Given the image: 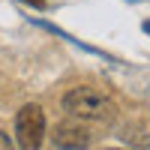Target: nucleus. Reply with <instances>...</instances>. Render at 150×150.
I'll return each instance as SVG.
<instances>
[{"label": "nucleus", "mask_w": 150, "mask_h": 150, "mask_svg": "<svg viewBox=\"0 0 150 150\" xmlns=\"http://www.w3.org/2000/svg\"><path fill=\"white\" fill-rule=\"evenodd\" d=\"M63 111L75 120H96V123H108L114 117V102L96 87H72L63 96Z\"/></svg>", "instance_id": "nucleus-1"}, {"label": "nucleus", "mask_w": 150, "mask_h": 150, "mask_svg": "<svg viewBox=\"0 0 150 150\" xmlns=\"http://www.w3.org/2000/svg\"><path fill=\"white\" fill-rule=\"evenodd\" d=\"M15 138L21 150H39L45 138V114L36 102H27L15 117Z\"/></svg>", "instance_id": "nucleus-2"}, {"label": "nucleus", "mask_w": 150, "mask_h": 150, "mask_svg": "<svg viewBox=\"0 0 150 150\" xmlns=\"http://www.w3.org/2000/svg\"><path fill=\"white\" fill-rule=\"evenodd\" d=\"M51 141L60 150H87L90 141H93V135H90V129H87L84 123H78V120L72 117V120H63V123L54 126Z\"/></svg>", "instance_id": "nucleus-3"}, {"label": "nucleus", "mask_w": 150, "mask_h": 150, "mask_svg": "<svg viewBox=\"0 0 150 150\" xmlns=\"http://www.w3.org/2000/svg\"><path fill=\"white\" fill-rule=\"evenodd\" d=\"M123 138L132 141L135 147H150V129H147V132H141L138 126H126V129H123Z\"/></svg>", "instance_id": "nucleus-4"}, {"label": "nucleus", "mask_w": 150, "mask_h": 150, "mask_svg": "<svg viewBox=\"0 0 150 150\" xmlns=\"http://www.w3.org/2000/svg\"><path fill=\"white\" fill-rule=\"evenodd\" d=\"M0 150H12V138H9L3 129H0Z\"/></svg>", "instance_id": "nucleus-5"}, {"label": "nucleus", "mask_w": 150, "mask_h": 150, "mask_svg": "<svg viewBox=\"0 0 150 150\" xmlns=\"http://www.w3.org/2000/svg\"><path fill=\"white\" fill-rule=\"evenodd\" d=\"M24 3H33V6H42L45 0H24Z\"/></svg>", "instance_id": "nucleus-6"}, {"label": "nucleus", "mask_w": 150, "mask_h": 150, "mask_svg": "<svg viewBox=\"0 0 150 150\" xmlns=\"http://www.w3.org/2000/svg\"><path fill=\"white\" fill-rule=\"evenodd\" d=\"M144 30H147V33H150V21H144Z\"/></svg>", "instance_id": "nucleus-7"}]
</instances>
